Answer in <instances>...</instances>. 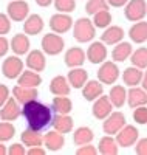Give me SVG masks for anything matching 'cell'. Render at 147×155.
<instances>
[{"mask_svg":"<svg viewBox=\"0 0 147 155\" xmlns=\"http://www.w3.org/2000/svg\"><path fill=\"white\" fill-rule=\"evenodd\" d=\"M22 115L28 124V127L34 129V130H39L42 132L48 126H51V121H53V109L51 106L48 107L47 104L41 101H30L23 104V109H22Z\"/></svg>","mask_w":147,"mask_h":155,"instance_id":"1","label":"cell"},{"mask_svg":"<svg viewBox=\"0 0 147 155\" xmlns=\"http://www.w3.org/2000/svg\"><path fill=\"white\" fill-rule=\"evenodd\" d=\"M96 36V27L93 20L87 17H81L73 23V37L79 44H87L91 42Z\"/></svg>","mask_w":147,"mask_h":155,"instance_id":"2","label":"cell"},{"mask_svg":"<svg viewBox=\"0 0 147 155\" xmlns=\"http://www.w3.org/2000/svg\"><path fill=\"white\" fill-rule=\"evenodd\" d=\"M41 47H42V51L47 56H57V54H60V51L64 50L65 42H64V39L60 37V34H57V33H48V34H45L42 37Z\"/></svg>","mask_w":147,"mask_h":155,"instance_id":"3","label":"cell"},{"mask_svg":"<svg viewBox=\"0 0 147 155\" xmlns=\"http://www.w3.org/2000/svg\"><path fill=\"white\" fill-rule=\"evenodd\" d=\"M147 14V2L145 0H129L124 6V16L130 22H139Z\"/></svg>","mask_w":147,"mask_h":155,"instance_id":"4","label":"cell"},{"mask_svg":"<svg viewBox=\"0 0 147 155\" xmlns=\"http://www.w3.org/2000/svg\"><path fill=\"white\" fill-rule=\"evenodd\" d=\"M6 14L12 22H25V19L30 16V5L25 0H9Z\"/></svg>","mask_w":147,"mask_h":155,"instance_id":"5","label":"cell"},{"mask_svg":"<svg viewBox=\"0 0 147 155\" xmlns=\"http://www.w3.org/2000/svg\"><path fill=\"white\" fill-rule=\"evenodd\" d=\"M118 78H119V68L116 65V62L115 61H104L98 70V79L102 84L112 85L118 81Z\"/></svg>","mask_w":147,"mask_h":155,"instance_id":"6","label":"cell"},{"mask_svg":"<svg viewBox=\"0 0 147 155\" xmlns=\"http://www.w3.org/2000/svg\"><path fill=\"white\" fill-rule=\"evenodd\" d=\"M48 25L53 33L64 34V33H68L73 28V19L68 12H56V14L51 16Z\"/></svg>","mask_w":147,"mask_h":155,"instance_id":"7","label":"cell"},{"mask_svg":"<svg viewBox=\"0 0 147 155\" xmlns=\"http://www.w3.org/2000/svg\"><path fill=\"white\" fill-rule=\"evenodd\" d=\"M126 116L122 112H112L102 123V130L107 135H116L126 126Z\"/></svg>","mask_w":147,"mask_h":155,"instance_id":"8","label":"cell"},{"mask_svg":"<svg viewBox=\"0 0 147 155\" xmlns=\"http://www.w3.org/2000/svg\"><path fill=\"white\" fill-rule=\"evenodd\" d=\"M23 71V61L14 54V56H8L3 64H2V73L8 79H17Z\"/></svg>","mask_w":147,"mask_h":155,"instance_id":"9","label":"cell"},{"mask_svg":"<svg viewBox=\"0 0 147 155\" xmlns=\"http://www.w3.org/2000/svg\"><path fill=\"white\" fill-rule=\"evenodd\" d=\"M115 138L118 141L119 147H132V146H135V143L139 140V132L135 126L126 124L121 130L116 134Z\"/></svg>","mask_w":147,"mask_h":155,"instance_id":"10","label":"cell"},{"mask_svg":"<svg viewBox=\"0 0 147 155\" xmlns=\"http://www.w3.org/2000/svg\"><path fill=\"white\" fill-rule=\"evenodd\" d=\"M113 112V104L109 98V95H101L98 99L93 101V106H91V113L96 120L99 121H104L107 116Z\"/></svg>","mask_w":147,"mask_h":155,"instance_id":"11","label":"cell"},{"mask_svg":"<svg viewBox=\"0 0 147 155\" xmlns=\"http://www.w3.org/2000/svg\"><path fill=\"white\" fill-rule=\"evenodd\" d=\"M20 115H22V109L14 96H11L0 107V120H3V121H16Z\"/></svg>","mask_w":147,"mask_h":155,"instance_id":"12","label":"cell"},{"mask_svg":"<svg viewBox=\"0 0 147 155\" xmlns=\"http://www.w3.org/2000/svg\"><path fill=\"white\" fill-rule=\"evenodd\" d=\"M107 54H109V51H107V47L102 41H96V42H91L90 47L87 48V59L98 65V64H102L105 59H107Z\"/></svg>","mask_w":147,"mask_h":155,"instance_id":"13","label":"cell"},{"mask_svg":"<svg viewBox=\"0 0 147 155\" xmlns=\"http://www.w3.org/2000/svg\"><path fill=\"white\" fill-rule=\"evenodd\" d=\"M26 67L33 71H44L47 67V54L42 50H31L28 54H26Z\"/></svg>","mask_w":147,"mask_h":155,"instance_id":"14","label":"cell"},{"mask_svg":"<svg viewBox=\"0 0 147 155\" xmlns=\"http://www.w3.org/2000/svg\"><path fill=\"white\" fill-rule=\"evenodd\" d=\"M87 53L81 48V47H71L67 50V53L64 56L65 65L68 68H76V67H82L85 62Z\"/></svg>","mask_w":147,"mask_h":155,"instance_id":"15","label":"cell"},{"mask_svg":"<svg viewBox=\"0 0 147 155\" xmlns=\"http://www.w3.org/2000/svg\"><path fill=\"white\" fill-rule=\"evenodd\" d=\"M30 48H31V42H30L28 34L19 33V34L12 36V39H11V50H12V53H14V54H17V56L28 54Z\"/></svg>","mask_w":147,"mask_h":155,"instance_id":"16","label":"cell"},{"mask_svg":"<svg viewBox=\"0 0 147 155\" xmlns=\"http://www.w3.org/2000/svg\"><path fill=\"white\" fill-rule=\"evenodd\" d=\"M12 96L17 99V102L20 106H23V104H26V102L37 99L39 92H37L36 87H22V85L17 84L14 88H12Z\"/></svg>","mask_w":147,"mask_h":155,"instance_id":"17","label":"cell"},{"mask_svg":"<svg viewBox=\"0 0 147 155\" xmlns=\"http://www.w3.org/2000/svg\"><path fill=\"white\" fill-rule=\"evenodd\" d=\"M50 92L54 96H68L71 92V85L67 79V76H54L50 82Z\"/></svg>","mask_w":147,"mask_h":155,"instance_id":"18","label":"cell"},{"mask_svg":"<svg viewBox=\"0 0 147 155\" xmlns=\"http://www.w3.org/2000/svg\"><path fill=\"white\" fill-rule=\"evenodd\" d=\"M127 104L132 109L139 106H147V90H144L139 85L130 87V90H127Z\"/></svg>","mask_w":147,"mask_h":155,"instance_id":"19","label":"cell"},{"mask_svg":"<svg viewBox=\"0 0 147 155\" xmlns=\"http://www.w3.org/2000/svg\"><path fill=\"white\" fill-rule=\"evenodd\" d=\"M44 19L39 14H30L23 22V33L28 36H37L44 31Z\"/></svg>","mask_w":147,"mask_h":155,"instance_id":"20","label":"cell"},{"mask_svg":"<svg viewBox=\"0 0 147 155\" xmlns=\"http://www.w3.org/2000/svg\"><path fill=\"white\" fill-rule=\"evenodd\" d=\"M126 33L121 27H118V25H110V27H107L104 30V33L101 34V41L105 44V45H116L119 44L124 39Z\"/></svg>","mask_w":147,"mask_h":155,"instance_id":"21","label":"cell"},{"mask_svg":"<svg viewBox=\"0 0 147 155\" xmlns=\"http://www.w3.org/2000/svg\"><path fill=\"white\" fill-rule=\"evenodd\" d=\"M65 144V138H64V134L57 132V130H50L44 135V146L45 149L51 150V152H57L64 147Z\"/></svg>","mask_w":147,"mask_h":155,"instance_id":"22","label":"cell"},{"mask_svg":"<svg viewBox=\"0 0 147 155\" xmlns=\"http://www.w3.org/2000/svg\"><path fill=\"white\" fill-rule=\"evenodd\" d=\"M101 95H104V84L99 79H91L87 81L85 85L82 87V96L85 98V101H95L98 99Z\"/></svg>","mask_w":147,"mask_h":155,"instance_id":"23","label":"cell"},{"mask_svg":"<svg viewBox=\"0 0 147 155\" xmlns=\"http://www.w3.org/2000/svg\"><path fill=\"white\" fill-rule=\"evenodd\" d=\"M129 37H130V41L135 42V44L147 42V22L139 20V22L133 23L129 30Z\"/></svg>","mask_w":147,"mask_h":155,"instance_id":"24","label":"cell"},{"mask_svg":"<svg viewBox=\"0 0 147 155\" xmlns=\"http://www.w3.org/2000/svg\"><path fill=\"white\" fill-rule=\"evenodd\" d=\"M73 118L70 115H59L56 113L54 116H53V121H51V126L54 130L60 132V134H70L73 130Z\"/></svg>","mask_w":147,"mask_h":155,"instance_id":"25","label":"cell"},{"mask_svg":"<svg viewBox=\"0 0 147 155\" xmlns=\"http://www.w3.org/2000/svg\"><path fill=\"white\" fill-rule=\"evenodd\" d=\"M20 140H22V143H23L26 147L44 146V135L39 132V130H34V129H31V127H26L25 130L22 132Z\"/></svg>","mask_w":147,"mask_h":155,"instance_id":"26","label":"cell"},{"mask_svg":"<svg viewBox=\"0 0 147 155\" xmlns=\"http://www.w3.org/2000/svg\"><path fill=\"white\" fill-rule=\"evenodd\" d=\"M67 79H68V82L73 88H82L85 85V82L88 81V73L82 67H76L68 71Z\"/></svg>","mask_w":147,"mask_h":155,"instance_id":"27","label":"cell"},{"mask_svg":"<svg viewBox=\"0 0 147 155\" xmlns=\"http://www.w3.org/2000/svg\"><path fill=\"white\" fill-rule=\"evenodd\" d=\"M142 74H144V71L141 68L132 65V67H127L122 71V81L127 87H136L142 81Z\"/></svg>","mask_w":147,"mask_h":155,"instance_id":"28","label":"cell"},{"mask_svg":"<svg viewBox=\"0 0 147 155\" xmlns=\"http://www.w3.org/2000/svg\"><path fill=\"white\" fill-rule=\"evenodd\" d=\"M98 152L102 155H118L119 152V144L116 138H113L112 135H105L99 140L98 144Z\"/></svg>","mask_w":147,"mask_h":155,"instance_id":"29","label":"cell"},{"mask_svg":"<svg viewBox=\"0 0 147 155\" xmlns=\"http://www.w3.org/2000/svg\"><path fill=\"white\" fill-rule=\"evenodd\" d=\"M17 84L22 85V87H39L42 84V76L39 74L37 71H33V70H23L22 74L17 78Z\"/></svg>","mask_w":147,"mask_h":155,"instance_id":"30","label":"cell"},{"mask_svg":"<svg viewBox=\"0 0 147 155\" xmlns=\"http://www.w3.org/2000/svg\"><path fill=\"white\" fill-rule=\"evenodd\" d=\"M132 53H133L132 44L121 41L119 44L115 45V48H113V51H112V59H113L115 62H124V61H127V59L132 56Z\"/></svg>","mask_w":147,"mask_h":155,"instance_id":"31","label":"cell"},{"mask_svg":"<svg viewBox=\"0 0 147 155\" xmlns=\"http://www.w3.org/2000/svg\"><path fill=\"white\" fill-rule=\"evenodd\" d=\"M109 98H110V101H112L113 107L121 109L126 102H127V90H126V87L119 85V84H115V85L110 88Z\"/></svg>","mask_w":147,"mask_h":155,"instance_id":"32","label":"cell"},{"mask_svg":"<svg viewBox=\"0 0 147 155\" xmlns=\"http://www.w3.org/2000/svg\"><path fill=\"white\" fill-rule=\"evenodd\" d=\"M51 109L54 113L68 115L73 110V102L68 96H54L51 101Z\"/></svg>","mask_w":147,"mask_h":155,"instance_id":"33","label":"cell"},{"mask_svg":"<svg viewBox=\"0 0 147 155\" xmlns=\"http://www.w3.org/2000/svg\"><path fill=\"white\" fill-rule=\"evenodd\" d=\"M93 138H95V134H93V130L90 127H77L76 130L73 132V141L76 146H84V144H88L93 141Z\"/></svg>","mask_w":147,"mask_h":155,"instance_id":"34","label":"cell"},{"mask_svg":"<svg viewBox=\"0 0 147 155\" xmlns=\"http://www.w3.org/2000/svg\"><path fill=\"white\" fill-rule=\"evenodd\" d=\"M130 61H132V65H135L141 70H145L147 68V48L141 47L135 50L130 56Z\"/></svg>","mask_w":147,"mask_h":155,"instance_id":"35","label":"cell"},{"mask_svg":"<svg viewBox=\"0 0 147 155\" xmlns=\"http://www.w3.org/2000/svg\"><path fill=\"white\" fill-rule=\"evenodd\" d=\"M93 23H95L96 28H102L105 30L107 27L112 25V14L109 9H102V11H98L96 14H93Z\"/></svg>","mask_w":147,"mask_h":155,"instance_id":"36","label":"cell"},{"mask_svg":"<svg viewBox=\"0 0 147 155\" xmlns=\"http://www.w3.org/2000/svg\"><path fill=\"white\" fill-rule=\"evenodd\" d=\"M14 135H16V129L11 124V121H3L2 120V123H0V141L6 143V141H9Z\"/></svg>","mask_w":147,"mask_h":155,"instance_id":"37","label":"cell"},{"mask_svg":"<svg viewBox=\"0 0 147 155\" xmlns=\"http://www.w3.org/2000/svg\"><path fill=\"white\" fill-rule=\"evenodd\" d=\"M102 9H109L107 0H88L87 5H85V11H87V14H90V16L96 14L98 11H102Z\"/></svg>","mask_w":147,"mask_h":155,"instance_id":"38","label":"cell"},{"mask_svg":"<svg viewBox=\"0 0 147 155\" xmlns=\"http://www.w3.org/2000/svg\"><path fill=\"white\" fill-rule=\"evenodd\" d=\"M54 8L57 12H73L76 9V0H54Z\"/></svg>","mask_w":147,"mask_h":155,"instance_id":"39","label":"cell"},{"mask_svg":"<svg viewBox=\"0 0 147 155\" xmlns=\"http://www.w3.org/2000/svg\"><path fill=\"white\" fill-rule=\"evenodd\" d=\"M133 121L136 124H147V106H139L133 110Z\"/></svg>","mask_w":147,"mask_h":155,"instance_id":"40","label":"cell"},{"mask_svg":"<svg viewBox=\"0 0 147 155\" xmlns=\"http://www.w3.org/2000/svg\"><path fill=\"white\" fill-rule=\"evenodd\" d=\"M11 31V19L5 12H0V36H5Z\"/></svg>","mask_w":147,"mask_h":155,"instance_id":"41","label":"cell"},{"mask_svg":"<svg viewBox=\"0 0 147 155\" xmlns=\"http://www.w3.org/2000/svg\"><path fill=\"white\" fill-rule=\"evenodd\" d=\"M76 153L77 155H96L98 153V149L93 146L91 143H88V144H84V146H79L77 150H76Z\"/></svg>","mask_w":147,"mask_h":155,"instance_id":"42","label":"cell"},{"mask_svg":"<svg viewBox=\"0 0 147 155\" xmlns=\"http://www.w3.org/2000/svg\"><path fill=\"white\" fill-rule=\"evenodd\" d=\"M8 155H26V146L20 143H14L8 147Z\"/></svg>","mask_w":147,"mask_h":155,"instance_id":"43","label":"cell"},{"mask_svg":"<svg viewBox=\"0 0 147 155\" xmlns=\"http://www.w3.org/2000/svg\"><path fill=\"white\" fill-rule=\"evenodd\" d=\"M135 153L147 155V138H141L135 143Z\"/></svg>","mask_w":147,"mask_h":155,"instance_id":"44","label":"cell"},{"mask_svg":"<svg viewBox=\"0 0 147 155\" xmlns=\"http://www.w3.org/2000/svg\"><path fill=\"white\" fill-rule=\"evenodd\" d=\"M11 98V92H9V88L8 85L5 84H0V107H2L5 102Z\"/></svg>","mask_w":147,"mask_h":155,"instance_id":"45","label":"cell"},{"mask_svg":"<svg viewBox=\"0 0 147 155\" xmlns=\"http://www.w3.org/2000/svg\"><path fill=\"white\" fill-rule=\"evenodd\" d=\"M9 48H11L9 41H8L5 36H0V58L6 56V54H8V51H9Z\"/></svg>","mask_w":147,"mask_h":155,"instance_id":"46","label":"cell"},{"mask_svg":"<svg viewBox=\"0 0 147 155\" xmlns=\"http://www.w3.org/2000/svg\"><path fill=\"white\" fill-rule=\"evenodd\" d=\"M47 149H44L42 146H34V147H28L26 155H45Z\"/></svg>","mask_w":147,"mask_h":155,"instance_id":"47","label":"cell"},{"mask_svg":"<svg viewBox=\"0 0 147 155\" xmlns=\"http://www.w3.org/2000/svg\"><path fill=\"white\" fill-rule=\"evenodd\" d=\"M129 0H107V3H109V6H113V8H122L127 5Z\"/></svg>","mask_w":147,"mask_h":155,"instance_id":"48","label":"cell"},{"mask_svg":"<svg viewBox=\"0 0 147 155\" xmlns=\"http://www.w3.org/2000/svg\"><path fill=\"white\" fill-rule=\"evenodd\" d=\"M36 3L41 6V8H47V6H50L51 3H54V0H36Z\"/></svg>","mask_w":147,"mask_h":155,"instance_id":"49","label":"cell"},{"mask_svg":"<svg viewBox=\"0 0 147 155\" xmlns=\"http://www.w3.org/2000/svg\"><path fill=\"white\" fill-rule=\"evenodd\" d=\"M141 85H142V88H144V90H147V70H145V71H144V74H142Z\"/></svg>","mask_w":147,"mask_h":155,"instance_id":"50","label":"cell"},{"mask_svg":"<svg viewBox=\"0 0 147 155\" xmlns=\"http://www.w3.org/2000/svg\"><path fill=\"white\" fill-rule=\"evenodd\" d=\"M6 153H8L6 146L3 144V141H0V155H6Z\"/></svg>","mask_w":147,"mask_h":155,"instance_id":"51","label":"cell"}]
</instances>
